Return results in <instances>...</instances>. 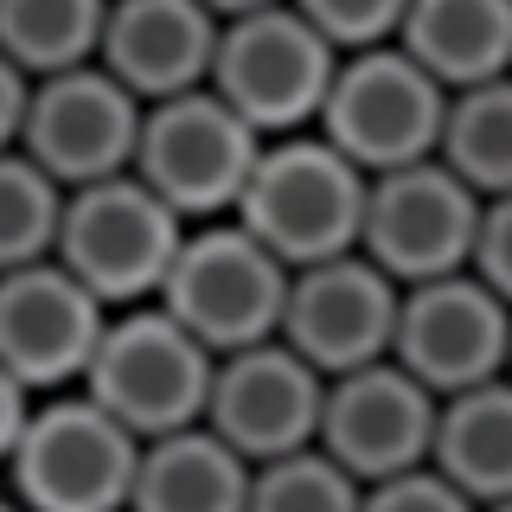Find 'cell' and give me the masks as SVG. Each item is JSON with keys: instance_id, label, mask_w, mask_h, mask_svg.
<instances>
[{"instance_id": "obj_9", "label": "cell", "mask_w": 512, "mask_h": 512, "mask_svg": "<svg viewBox=\"0 0 512 512\" xmlns=\"http://www.w3.org/2000/svg\"><path fill=\"white\" fill-rule=\"evenodd\" d=\"M480 205L487 199L461 186L442 160H410V167L372 173L359 205V256L397 288L461 276Z\"/></svg>"}, {"instance_id": "obj_28", "label": "cell", "mask_w": 512, "mask_h": 512, "mask_svg": "<svg viewBox=\"0 0 512 512\" xmlns=\"http://www.w3.org/2000/svg\"><path fill=\"white\" fill-rule=\"evenodd\" d=\"M26 410H32V391H20L7 372H0V468H7V455H13V442H20V423H26Z\"/></svg>"}, {"instance_id": "obj_25", "label": "cell", "mask_w": 512, "mask_h": 512, "mask_svg": "<svg viewBox=\"0 0 512 512\" xmlns=\"http://www.w3.org/2000/svg\"><path fill=\"white\" fill-rule=\"evenodd\" d=\"M359 512H480L468 493H455L436 468H404L391 480L359 487Z\"/></svg>"}, {"instance_id": "obj_3", "label": "cell", "mask_w": 512, "mask_h": 512, "mask_svg": "<svg viewBox=\"0 0 512 512\" xmlns=\"http://www.w3.org/2000/svg\"><path fill=\"white\" fill-rule=\"evenodd\" d=\"M141 442L84 391L32 397L7 455V500L20 512H122Z\"/></svg>"}, {"instance_id": "obj_29", "label": "cell", "mask_w": 512, "mask_h": 512, "mask_svg": "<svg viewBox=\"0 0 512 512\" xmlns=\"http://www.w3.org/2000/svg\"><path fill=\"white\" fill-rule=\"evenodd\" d=\"M212 20H237V13H256V7H276V0H199Z\"/></svg>"}, {"instance_id": "obj_21", "label": "cell", "mask_w": 512, "mask_h": 512, "mask_svg": "<svg viewBox=\"0 0 512 512\" xmlns=\"http://www.w3.org/2000/svg\"><path fill=\"white\" fill-rule=\"evenodd\" d=\"M109 0H0V58L39 84L96 58Z\"/></svg>"}, {"instance_id": "obj_5", "label": "cell", "mask_w": 512, "mask_h": 512, "mask_svg": "<svg viewBox=\"0 0 512 512\" xmlns=\"http://www.w3.org/2000/svg\"><path fill=\"white\" fill-rule=\"evenodd\" d=\"M180 237L186 224L135 173H109V180L64 192L52 263L84 282L103 308H141L160 295V276H167Z\"/></svg>"}, {"instance_id": "obj_16", "label": "cell", "mask_w": 512, "mask_h": 512, "mask_svg": "<svg viewBox=\"0 0 512 512\" xmlns=\"http://www.w3.org/2000/svg\"><path fill=\"white\" fill-rule=\"evenodd\" d=\"M218 20L199 0H109L103 32H96V64H103L135 103L199 90L212 71Z\"/></svg>"}, {"instance_id": "obj_26", "label": "cell", "mask_w": 512, "mask_h": 512, "mask_svg": "<svg viewBox=\"0 0 512 512\" xmlns=\"http://www.w3.org/2000/svg\"><path fill=\"white\" fill-rule=\"evenodd\" d=\"M461 276H474L480 288H493V295H512V192L480 205L474 244H468V269H461Z\"/></svg>"}, {"instance_id": "obj_20", "label": "cell", "mask_w": 512, "mask_h": 512, "mask_svg": "<svg viewBox=\"0 0 512 512\" xmlns=\"http://www.w3.org/2000/svg\"><path fill=\"white\" fill-rule=\"evenodd\" d=\"M429 160H442L480 199H506L512 192V84L506 77L474 90H448Z\"/></svg>"}, {"instance_id": "obj_22", "label": "cell", "mask_w": 512, "mask_h": 512, "mask_svg": "<svg viewBox=\"0 0 512 512\" xmlns=\"http://www.w3.org/2000/svg\"><path fill=\"white\" fill-rule=\"evenodd\" d=\"M64 186L52 173H39L20 148H0V269L45 263L58 237Z\"/></svg>"}, {"instance_id": "obj_4", "label": "cell", "mask_w": 512, "mask_h": 512, "mask_svg": "<svg viewBox=\"0 0 512 512\" xmlns=\"http://www.w3.org/2000/svg\"><path fill=\"white\" fill-rule=\"evenodd\" d=\"M256 148H263V135L250 122H237L199 84L180 96H160V103H141L128 173L180 224H212V218H231L237 192L256 167Z\"/></svg>"}, {"instance_id": "obj_30", "label": "cell", "mask_w": 512, "mask_h": 512, "mask_svg": "<svg viewBox=\"0 0 512 512\" xmlns=\"http://www.w3.org/2000/svg\"><path fill=\"white\" fill-rule=\"evenodd\" d=\"M480 512H512V500H493V506H480Z\"/></svg>"}, {"instance_id": "obj_12", "label": "cell", "mask_w": 512, "mask_h": 512, "mask_svg": "<svg viewBox=\"0 0 512 512\" xmlns=\"http://www.w3.org/2000/svg\"><path fill=\"white\" fill-rule=\"evenodd\" d=\"M135 128H141V103L90 58L77 71L39 77L26 90V116L13 148L71 192V186L109 180V173H128Z\"/></svg>"}, {"instance_id": "obj_7", "label": "cell", "mask_w": 512, "mask_h": 512, "mask_svg": "<svg viewBox=\"0 0 512 512\" xmlns=\"http://www.w3.org/2000/svg\"><path fill=\"white\" fill-rule=\"evenodd\" d=\"M282 288H288V269L276 256L250 231H237L231 218H212V224H186L180 250L160 276L154 308H167L218 359V352L276 340Z\"/></svg>"}, {"instance_id": "obj_11", "label": "cell", "mask_w": 512, "mask_h": 512, "mask_svg": "<svg viewBox=\"0 0 512 512\" xmlns=\"http://www.w3.org/2000/svg\"><path fill=\"white\" fill-rule=\"evenodd\" d=\"M391 320H397V282L378 276L359 250H346L327 256V263L288 269L276 340L308 372L340 378L391 352Z\"/></svg>"}, {"instance_id": "obj_1", "label": "cell", "mask_w": 512, "mask_h": 512, "mask_svg": "<svg viewBox=\"0 0 512 512\" xmlns=\"http://www.w3.org/2000/svg\"><path fill=\"white\" fill-rule=\"evenodd\" d=\"M365 173L340 160L314 128L276 135L256 148V167L231 205V224L250 231L282 269H308L327 256L359 250Z\"/></svg>"}, {"instance_id": "obj_27", "label": "cell", "mask_w": 512, "mask_h": 512, "mask_svg": "<svg viewBox=\"0 0 512 512\" xmlns=\"http://www.w3.org/2000/svg\"><path fill=\"white\" fill-rule=\"evenodd\" d=\"M26 77L13 71L7 58H0V148H13V141H20V116H26Z\"/></svg>"}, {"instance_id": "obj_6", "label": "cell", "mask_w": 512, "mask_h": 512, "mask_svg": "<svg viewBox=\"0 0 512 512\" xmlns=\"http://www.w3.org/2000/svg\"><path fill=\"white\" fill-rule=\"evenodd\" d=\"M333 58L340 52H333L288 0H276V7L218 20L205 90H212L237 122H250L263 141L301 135V128H314V109H320V96H327Z\"/></svg>"}, {"instance_id": "obj_24", "label": "cell", "mask_w": 512, "mask_h": 512, "mask_svg": "<svg viewBox=\"0 0 512 512\" xmlns=\"http://www.w3.org/2000/svg\"><path fill=\"white\" fill-rule=\"evenodd\" d=\"M288 7H295L333 52H372V45H391L397 20H404V0H288Z\"/></svg>"}, {"instance_id": "obj_13", "label": "cell", "mask_w": 512, "mask_h": 512, "mask_svg": "<svg viewBox=\"0 0 512 512\" xmlns=\"http://www.w3.org/2000/svg\"><path fill=\"white\" fill-rule=\"evenodd\" d=\"M429 423H436V397L404 365L372 359L359 372H340L320 384L314 448L333 468H346L359 487H372V480H391L404 468H423Z\"/></svg>"}, {"instance_id": "obj_10", "label": "cell", "mask_w": 512, "mask_h": 512, "mask_svg": "<svg viewBox=\"0 0 512 512\" xmlns=\"http://www.w3.org/2000/svg\"><path fill=\"white\" fill-rule=\"evenodd\" d=\"M506 346H512L506 295L480 288L474 276H436L397 288V320L384 359L404 365L429 397H455L506 378Z\"/></svg>"}, {"instance_id": "obj_19", "label": "cell", "mask_w": 512, "mask_h": 512, "mask_svg": "<svg viewBox=\"0 0 512 512\" xmlns=\"http://www.w3.org/2000/svg\"><path fill=\"white\" fill-rule=\"evenodd\" d=\"M250 461H237L205 423L141 442L122 512H244Z\"/></svg>"}, {"instance_id": "obj_18", "label": "cell", "mask_w": 512, "mask_h": 512, "mask_svg": "<svg viewBox=\"0 0 512 512\" xmlns=\"http://www.w3.org/2000/svg\"><path fill=\"white\" fill-rule=\"evenodd\" d=\"M423 468H436L474 506L512 500V391H506V378L436 397Z\"/></svg>"}, {"instance_id": "obj_8", "label": "cell", "mask_w": 512, "mask_h": 512, "mask_svg": "<svg viewBox=\"0 0 512 512\" xmlns=\"http://www.w3.org/2000/svg\"><path fill=\"white\" fill-rule=\"evenodd\" d=\"M442 103H448V90L429 84L397 45L340 52L327 77V96L314 109V135L372 180V173L429 160L436 128H442Z\"/></svg>"}, {"instance_id": "obj_2", "label": "cell", "mask_w": 512, "mask_h": 512, "mask_svg": "<svg viewBox=\"0 0 512 512\" xmlns=\"http://www.w3.org/2000/svg\"><path fill=\"white\" fill-rule=\"evenodd\" d=\"M205 384H212V352L173 320L167 308L141 301V308H109L96 333L77 391L103 416H116L135 442L173 436V429L199 423Z\"/></svg>"}, {"instance_id": "obj_23", "label": "cell", "mask_w": 512, "mask_h": 512, "mask_svg": "<svg viewBox=\"0 0 512 512\" xmlns=\"http://www.w3.org/2000/svg\"><path fill=\"white\" fill-rule=\"evenodd\" d=\"M244 512H359V480L346 468H333L308 442L295 455L256 461L250 487H244Z\"/></svg>"}, {"instance_id": "obj_14", "label": "cell", "mask_w": 512, "mask_h": 512, "mask_svg": "<svg viewBox=\"0 0 512 512\" xmlns=\"http://www.w3.org/2000/svg\"><path fill=\"white\" fill-rule=\"evenodd\" d=\"M320 372L295 359L282 340H256L212 359V384H205L199 423L231 448L237 461H276L314 442L320 423Z\"/></svg>"}, {"instance_id": "obj_17", "label": "cell", "mask_w": 512, "mask_h": 512, "mask_svg": "<svg viewBox=\"0 0 512 512\" xmlns=\"http://www.w3.org/2000/svg\"><path fill=\"white\" fill-rule=\"evenodd\" d=\"M391 45L429 84H500L512 64V0H404Z\"/></svg>"}, {"instance_id": "obj_15", "label": "cell", "mask_w": 512, "mask_h": 512, "mask_svg": "<svg viewBox=\"0 0 512 512\" xmlns=\"http://www.w3.org/2000/svg\"><path fill=\"white\" fill-rule=\"evenodd\" d=\"M103 314V301L77 276H64L52 256L0 269V372L32 397L77 391Z\"/></svg>"}, {"instance_id": "obj_31", "label": "cell", "mask_w": 512, "mask_h": 512, "mask_svg": "<svg viewBox=\"0 0 512 512\" xmlns=\"http://www.w3.org/2000/svg\"><path fill=\"white\" fill-rule=\"evenodd\" d=\"M0 512H20V506H13V500H7V493H0Z\"/></svg>"}]
</instances>
